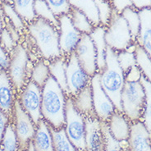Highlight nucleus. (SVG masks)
Masks as SVG:
<instances>
[{"instance_id":"obj_7","label":"nucleus","mask_w":151,"mask_h":151,"mask_svg":"<svg viewBox=\"0 0 151 151\" xmlns=\"http://www.w3.org/2000/svg\"><path fill=\"white\" fill-rule=\"evenodd\" d=\"M66 77L68 88V96L73 98L81 90L91 84V78L76 56L75 53L70 54L67 60Z\"/></svg>"},{"instance_id":"obj_45","label":"nucleus","mask_w":151,"mask_h":151,"mask_svg":"<svg viewBox=\"0 0 151 151\" xmlns=\"http://www.w3.org/2000/svg\"><path fill=\"white\" fill-rule=\"evenodd\" d=\"M27 151H35L34 148V145H33V144H32V141H30L29 145H27Z\"/></svg>"},{"instance_id":"obj_48","label":"nucleus","mask_w":151,"mask_h":151,"mask_svg":"<svg viewBox=\"0 0 151 151\" xmlns=\"http://www.w3.org/2000/svg\"><path fill=\"white\" fill-rule=\"evenodd\" d=\"M0 151H4V150H3L1 147H0Z\"/></svg>"},{"instance_id":"obj_6","label":"nucleus","mask_w":151,"mask_h":151,"mask_svg":"<svg viewBox=\"0 0 151 151\" xmlns=\"http://www.w3.org/2000/svg\"><path fill=\"white\" fill-rule=\"evenodd\" d=\"M65 132L77 150L86 151L85 117L76 109L71 97L67 99L66 103Z\"/></svg>"},{"instance_id":"obj_26","label":"nucleus","mask_w":151,"mask_h":151,"mask_svg":"<svg viewBox=\"0 0 151 151\" xmlns=\"http://www.w3.org/2000/svg\"><path fill=\"white\" fill-rule=\"evenodd\" d=\"M54 151H78L68 139L64 128L53 129L50 127Z\"/></svg>"},{"instance_id":"obj_11","label":"nucleus","mask_w":151,"mask_h":151,"mask_svg":"<svg viewBox=\"0 0 151 151\" xmlns=\"http://www.w3.org/2000/svg\"><path fill=\"white\" fill-rule=\"evenodd\" d=\"M74 53L81 66L90 77H92L98 72L96 49L90 35H81Z\"/></svg>"},{"instance_id":"obj_2","label":"nucleus","mask_w":151,"mask_h":151,"mask_svg":"<svg viewBox=\"0 0 151 151\" xmlns=\"http://www.w3.org/2000/svg\"><path fill=\"white\" fill-rule=\"evenodd\" d=\"M99 73L100 85L110 98L118 112L122 113L121 95L126 83L125 73L117 61V52L108 46L106 52V66Z\"/></svg>"},{"instance_id":"obj_13","label":"nucleus","mask_w":151,"mask_h":151,"mask_svg":"<svg viewBox=\"0 0 151 151\" xmlns=\"http://www.w3.org/2000/svg\"><path fill=\"white\" fill-rule=\"evenodd\" d=\"M13 112L15 117V131L19 145L22 147H26L35 134V123L30 115L22 107L19 100L14 103Z\"/></svg>"},{"instance_id":"obj_44","label":"nucleus","mask_w":151,"mask_h":151,"mask_svg":"<svg viewBox=\"0 0 151 151\" xmlns=\"http://www.w3.org/2000/svg\"><path fill=\"white\" fill-rule=\"evenodd\" d=\"M4 19L0 16V35L2 33V31L4 30Z\"/></svg>"},{"instance_id":"obj_37","label":"nucleus","mask_w":151,"mask_h":151,"mask_svg":"<svg viewBox=\"0 0 151 151\" xmlns=\"http://www.w3.org/2000/svg\"><path fill=\"white\" fill-rule=\"evenodd\" d=\"M45 2L57 17L69 14L72 10L69 0H45Z\"/></svg>"},{"instance_id":"obj_40","label":"nucleus","mask_w":151,"mask_h":151,"mask_svg":"<svg viewBox=\"0 0 151 151\" xmlns=\"http://www.w3.org/2000/svg\"><path fill=\"white\" fill-rule=\"evenodd\" d=\"M10 65V59L3 45L0 43V71L8 72Z\"/></svg>"},{"instance_id":"obj_9","label":"nucleus","mask_w":151,"mask_h":151,"mask_svg":"<svg viewBox=\"0 0 151 151\" xmlns=\"http://www.w3.org/2000/svg\"><path fill=\"white\" fill-rule=\"evenodd\" d=\"M59 32V47L63 55H70L74 53L81 37V33L73 26L69 14L58 17Z\"/></svg>"},{"instance_id":"obj_28","label":"nucleus","mask_w":151,"mask_h":151,"mask_svg":"<svg viewBox=\"0 0 151 151\" xmlns=\"http://www.w3.org/2000/svg\"><path fill=\"white\" fill-rule=\"evenodd\" d=\"M135 56L136 66L140 69L144 77L151 82V58L137 44L135 49Z\"/></svg>"},{"instance_id":"obj_31","label":"nucleus","mask_w":151,"mask_h":151,"mask_svg":"<svg viewBox=\"0 0 151 151\" xmlns=\"http://www.w3.org/2000/svg\"><path fill=\"white\" fill-rule=\"evenodd\" d=\"M2 8L4 10L5 18L8 22L11 23L18 31H21L25 29V22L18 13L17 12L15 8H13L12 4L10 3H3L1 4Z\"/></svg>"},{"instance_id":"obj_22","label":"nucleus","mask_w":151,"mask_h":151,"mask_svg":"<svg viewBox=\"0 0 151 151\" xmlns=\"http://www.w3.org/2000/svg\"><path fill=\"white\" fill-rule=\"evenodd\" d=\"M66 68H67V60L63 56L54 59L49 65L50 76H53V79L58 82L59 86L62 88V90L65 92V94L68 95Z\"/></svg>"},{"instance_id":"obj_39","label":"nucleus","mask_w":151,"mask_h":151,"mask_svg":"<svg viewBox=\"0 0 151 151\" xmlns=\"http://www.w3.org/2000/svg\"><path fill=\"white\" fill-rule=\"evenodd\" d=\"M142 76L143 75L140 68L135 65L125 73V80L127 82H136V81H140Z\"/></svg>"},{"instance_id":"obj_33","label":"nucleus","mask_w":151,"mask_h":151,"mask_svg":"<svg viewBox=\"0 0 151 151\" xmlns=\"http://www.w3.org/2000/svg\"><path fill=\"white\" fill-rule=\"evenodd\" d=\"M18 139L17 136L15 127L12 124H8L6 127L4 137L2 140V145L4 151H17Z\"/></svg>"},{"instance_id":"obj_12","label":"nucleus","mask_w":151,"mask_h":151,"mask_svg":"<svg viewBox=\"0 0 151 151\" xmlns=\"http://www.w3.org/2000/svg\"><path fill=\"white\" fill-rule=\"evenodd\" d=\"M27 62L28 56L26 49L21 45H16L10 59L8 74L13 87L18 91L22 89L26 81Z\"/></svg>"},{"instance_id":"obj_21","label":"nucleus","mask_w":151,"mask_h":151,"mask_svg":"<svg viewBox=\"0 0 151 151\" xmlns=\"http://www.w3.org/2000/svg\"><path fill=\"white\" fill-rule=\"evenodd\" d=\"M72 99L73 104L76 109L82 115H95L93 106V98L91 84L80 91Z\"/></svg>"},{"instance_id":"obj_49","label":"nucleus","mask_w":151,"mask_h":151,"mask_svg":"<svg viewBox=\"0 0 151 151\" xmlns=\"http://www.w3.org/2000/svg\"><path fill=\"white\" fill-rule=\"evenodd\" d=\"M108 1H111V0H108Z\"/></svg>"},{"instance_id":"obj_20","label":"nucleus","mask_w":151,"mask_h":151,"mask_svg":"<svg viewBox=\"0 0 151 151\" xmlns=\"http://www.w3.org/2000/svg\"><path fill=\"white\" fill-rule=\"evenodd\" d=\"M36 126L37 129L32 139V144L35 151H54L50 127H49L43 120H40Z\"/></svg>"},{"instance_id":"obj_32","label":"nucleus","mask_w":151,"mask_h":151,"mask_svg":"<svg viewBox=\"0 0 151 151\" xmlns=\"http://www.w3.org/2000/svg\"><path fill=\"white\" fill-rule=\"evenodd\" d=\"M95 5L98 10L99 18L100 25L103 27H107L109 24L113 8L111 4V1L108 0H94Z\"/></svg>"},{"instance_id":"obj_18","label":"nucleus","mask_w":151,"mask_h":151,"mask_svg":"<svg viewBox=\"0 0 151 151\" xmlns=\"http://www.w3.org/2000/svg\"><path fill=\"white\" fill-rule=\"evenodd\" d=\"M108 125L113 138L120 142L128 140L131 126L123 113L116 110L109 118Z\"/></svg>"},{"instance_id":"obj_29","label":"nucleus","mask_w":151,"mask_h":151,"mask_svg":"<svg viewBox=\"0 0 151 151\" xmlns=\"http://www.w3.org/2000/svg\"><path fill=\"white\" fill-rule=\"evenodd\" d=\"M140 83L143 86L145 93V103L143 113V123L151 135V82L146 80L143 76L140 78Z\"/></svg>"},{"instance_id":"obj_17","label":"nucleus","mask_w":151,"mask_h":151,"mask_svg":"<svg viewBox=\"0 0 151 151\" xmlns=\"http://www.w3.org/2000/svg\"><path fill=\"white\" fill-rule=\"evenodd\" d=\"M140 20V27L136 44L151 58V8H146L138 10Z\"/></svg>"},{"instance_id":"obj_42","label":"nucleus","mask_w":151,"mask_h":151,"mask_svg":"<svg viewBox=\"0 0 151 151\" xmlns=\"http://www.w3.org/2000/svg\"><path fill=\"white\" fill-rule=\"evenodd\" d=\"M8 117L0 109V142H2L3 140L4 132L8 126Z\"/></svg>"},{"instance_id":"obj_34","label":"nucleus","mask_w":151,"mask_h":151,"mask_svg":"<svg viewBox=\"0 0 151 151\" xmlns=\"http://www.w3.org/2000/svg\"><path fill=\"white\" fill-rule=\"evenodd\" d=\"M49 76H50V72H49V66H47L44 62H39L35 66L32 71L31 81L42 88L47 81V80L49 79Z\"/></svg>"},{"instance_id":"obj_16","label":"nucleus","mask_w":151,"mask_h":151,"mask_svg":"<svg viewBox=\"0 0 151 151\" xmlns=\"http://www.w3.org/2000/svg\"><path fill=\"white\" fill-rule=\"evenodd\" d=\"M14 103L13 85L8 72L0 71V109L9 117L13 111Z\"/></svg>"},{"instance_id":"obj_15","label":"nucleus","mask_w":151,"mask_h":151,"mask_svg":"<svg viewBox=\"0 0 151 151\" xmlns=\"http://www.w3.org/2000/svg\"><path fill=\"white\" fill-rule=\"evenodd\" d=\"M129 151H151V135L143 122L136 121L131 126Z\"/></svg>"},{"instance_id":"obj_8","label":"nucleus","mask_w":151,"mask_h":151,"mask_svg":"<svg viewBox=\"0 0 151 151\" xmlns=\"http://www.w3.org/2000/svg\"><path fill=\"white\" fill-rule=\"evenodd\" d=\"M91 86L94 114L100 121L107 122L117 109L100 85L99 72L91 78Z\"/></svg>"},{"instance_id":"obj_38","label":"nucleus","mask_w":151,"mask_h":151,"mask_svg":"<svg viewBox=\"0 0 151 151\" xmlns=\"http://www.w3.org/2000/svg\"><path fill=\"white\" fill-rule=\"evenodd\" d=\"M0 41H1V45L6 49V51H10V50L13 51V49L16 47L15 40H13V38L7 28H4L0 35Z\"/></svg>"},{"instance_id":"obj_10","label":"nucleus","mask_w":151,"mask_h":151,"mask_svg":"<svg viewBox=\"0 0 151 151\" xmlns=\"http://www.w3.org/2000/svg\"><path fill=\"white\" fill-rule=\"evenodd\" d=\"M41 99L42 88L32 81L25 87L19 99L22 107L30 115L35 125L42 120Z\"/></svg>"},{"instance_id":"obj_36","label":"nucleus","mask_w":151,"mask_h":151,"mask_svg":"<svg viewBox=\"0 0 151 151\" xmlns=\"http://www.w3.org/2000/svg\"><path fill=\"white\" fill-rule=\"evenodd\" d=\"M102 132L104 136V151H124L121 142L117 140L111 135L109 125L105 122H101Z\"/></svg>"},{"instance_id":"obj_23","label":"nucleus","mask_w":151,"mask_h":151,"mask_svg":"<svg viewBox=\"0 0 151 151\" xmlns=\"http://www.w3.org/2000/svg\"><path fill=\"white\" fill-rule=\"evenodd\" d=\"M69 4L72 8L78 9L85 13L94 27L100 25L94 0H69Z\"/></svg>"},{"instance_id":"obj_5","label":"nucleus","mask_w":151,"mask_h":151,"mask_svg":"<svg viewBox=\"0 0 151 151\" xmlns=\"http://www.w3.org/2000/svg\"><path fill=\"white\" fill-rule=\"evenodd\" d=\"M105 41L107 45L116 52L127 50L134 44L127 23L121 13L113 10L111 20L106 27Z\"/></svg>"},{"instance_id":"obj_1","label":"nucleus","mask_w":151,"mask_h":151,"mask_svg":"<svg viewBox=\"0 0 151 151\" xmlns=\"http://www.w3.org/2000/svg\"><path fill=\"white\" fill-rule=\"evenodd\" d=\"M66 94L53 76H49L42 87L41 114L50 127L60 129L65 125Z\"/></svg>"},{"instance_id":"obj_35","label":"nucleus","mask_w":151,"mask_h":151,"mask_svg":"<svg viewBox=\"0 0 151 151\" xmlns=\"http://www.w3.org/2000/svg\"><path fill=\"white\" fill-rule=\"evenodd\" d=\"M132 46H131L127 50L117 52V61H118V63H119L120 67L122 69V71L124 72V73L127 72L132 67L136 65V56H135V49H136V47L131 50Z\"/></svg>"},{"instance_id":"obj_19","label":"nucleus","mask_w":151,"mask_h":151,"mask_svg":"<svg viewBox=\"0 0 151 151\" xmlns=\"http://www.w3.org/2000/svg\"><path fill=\"white\" fill-rule=\"evenodd\" d=\"M106 27L99 25L94 27L90 36L93 40L97 53V69L98 72H101L106 66V52L108 45L105 41Z\"/></svg>"},{"instance_id":"obj_47","label":"nucleus","mask_w":151,"mask_h":151,"mask_svg":"<svg viewBox=\"0 0 151 151\" xmlns=\"http://www.w3.org/2000/svg\"><path fill=\"white\" fill-rule=\"evenodd\" d=\"M124 151H129V150H128V149H125Z\"/></svg>"},{"instance_id":"obj_25","label":"nucleus","mask_w":151,"mask_h":151,"mask_svg":"<svg viewBox=\"0 0 151 151\" xmlns=\"http://www.w3.org/2000/svg\"><path fill=\"white\" fill-rule=\"evenodd\" d=\"M121 14L127 23L132 40L134 43H136V39L138 37L140 27V20L138 10L133 7H128L125 8Z\"/></svg>"},{"instance_id":"obj_14","label":"nucleus","mask_w":151,"mask_h":151,"mask_svg":"<svg viewBox=\"0 0 151 151\" xmlns=\"http://www.w3.org/2000/svg\"><path fill=\"white\" fill-rule=\"evenodd\" d=\"M86 123V151H104V136L101 127V121L94 115L87 116Z\"/></svg>"},{"instance_id":"obj_30","label":"nucleus","mask_w":151,"mask_h":151,"mask_svg":"<svg viewBox=\"0 0 151 151\" xmlns=\"http://www.w3.org/2000/svg\"><path fill=\"white\" fill-rule=\"evenodd\" d=\"M35 12L37 17L52 23L58 28V20L50 9L45 0H35Z\"/></svg>"},{"instance_id":"obj_41","label":"nucleus","mask_w":151,"mask_h":151,"mask_svg":"<svg viewBox=\"0 0 151 151\" xmlns=\"http://www.w3.org/2000/svg\"><path fill=\"white\" fill-rule=\"evenodd\" d=\"M111 4L113 9L118 13H122L125 8L132 7V2L130 0H111Z\"/></svg>"},{"instance_id":"obj_27","label":"nucleus","mask_w":151,"mask_h":151,"mask_svg":"<svg viewBox=\"0 0 151 151\" xmlns=\"http://www.w3.org/2000/svg\"><path fill=\"white\" fill-rule=\"evenodd\" d=\"M69 15L72 19V24L76 30H79L81 34H91L94 27L85 13L78 9L72 8Z\"/></svg>"},{"instance_id":"obj_4","label":"nucleus","mask_w":151,"mask_h":151,"mask_svg":"<svg viewBox=\"0 0 151 151\" xmlns=\"http://www.w3.org/2000/svg\"><path fill=\"white\" fill-rule=\"evenodd\" d=\"M122 113L132 122L139 121L143 116L145 93L140 81H126L121 95Z\"/></svg>"},{"instance_id":"obj_3","label":"nucleus","mask_w":151,"mask_h":151,"mask_svg":"<svg viewBox=\"0 0 151 151\" xmlns=\"http://www.w3.org/2000/svg\"><path fill=\"white\" fill-rule=\"evenodd\" d=\"M27 30L45 59L54 60L63 56L59 47L58 28L44 19L37 17L28 23Z\"/></svg>"},{"instance_id":"obj_24","label":"nucleus","mask_w":151,"mask_h":151,"mask_svg":"<svg viewBox=\"0 0 151 151\" xmlns=\"http://www.w3.org/2000/svg\"><path fill=\"white\" fill-rule=\"evenodd\" d=\"M12 4L24 22L30 23L37 18L35 12V0H12Z\"/></svg>"},{"instance_id":"obj_43","label":"nucleus","mask_w":151,"mask_h":151,"mask_svg":"<svg viewBox=\"0 0 151 151\" xmlns=\"http://www.w3.org/2000/svg\"><path fill=\"white\" fill-rule=\"evenodd\" d=\"M130 1L132 2V7L137 10L151 8V0H130Z\"/></svg>"},{"instance_id":"obj_46","label":"nucleus","mask_w":151,"mask_h":151,"mask_svg":"<svg viewBox=\"0 0 151 151\" xmlns=\"http://www.w3.org/2000/svg\"><path fill=\"white\" fill-rule=\"evenodd\" d=\"M3 3H10L12 4V0H0V4Z\"/></svg>"}]
</instances>
